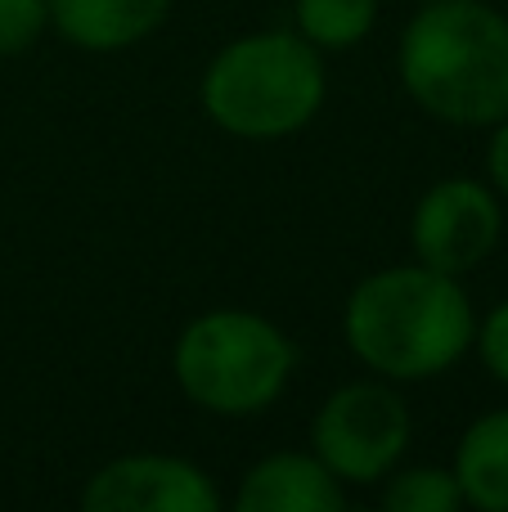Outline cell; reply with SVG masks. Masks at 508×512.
Returning <instances> with one entry per match:
<instances>
[{"label": "cell", "mask_w": 508, "mask_h": 512, "mask_svg": "<svg viewBox=\"0 0 508 512\" xmlns=\"http://www.w3.org/2000/svg\"><path fill=\"white\" fill-rule=\"evenodd\" d=\"M473 342H477V351H482V364L491 369V378L508 387V301H500V306L477 324Z\"/></svg>", "instance_id": "5bb4252c"}, {"label": "cell", "mask_w": 508, "mask_h": 512, "mask_svg": "<svg viewBox=\"0 0 508 512\" xmlns=\"http://www.w3.org/2000/svg\"><path fill=\"white\" fill-rule=\"evenodd\" d=\"M50 23L77 50L113 54L144 41L167 18L171 0H45Z\"/></svg>", "instance_id": "9c48e42d"}, {"label": "cell", "mask_w": 508, "mask_h": 512, "mask_svg": "<svg viewBox=\"0 0 508 512\" xmlns=\"http://www.w3.org/2000/svg\"><path fill=\"white\" fill-rule=\"evenodd\" d=\"M401 86L446 126L508 117V18L486 0H428L401 36Z\"/></svg>", "instance_id": "7a4b0ae2"}, {"label": "cell", "mask_w": 508, "mask_h": 512, "mask_svg": "<svg viewBox=\"0 0 508 512\" xmlns=\"http://www.w3.org/2000/svg\"><path fill=\"white\" fill-rule=\"evenodd\" d=\"M45 27H50V5L45 0H0V59L32 50Z\"/></svg>", "instance_id": "4fadbf2b"}, {"label": "cell", "mask_w": 508, "mask_h": 512, "mask_svg": "<svg viewBox=\"0 0 508 512\" xmlns=\"http://www.w3.org/2000/svg\"><path fill=\"white\" fill-rule=\"evenodd\" d=\"M504 230L500 198L477 180H441L419 198L410 221V243L423 265L441 274H468L495 252Z\"/></svg>", "instance_id": "8992f818"}, {"label": "cell", "mask_w": 508, "mask_h": 512, "mask_svg": "<svg viewBox=\"0 0 508 512\" xmlns=\"http://www.w3.org/2000/svg\"><path fill=\"white\" fill-rule=\"evenodd\" d=\"M455 481L464 504L508 512V409L482 414L455 450Z\"/></svg>", "instance_id": "30bf717a"}, {"label": "cell", "mask_w": 508, "mask_h": 512, "mask_svg": "<svg viewBox=\"0 0 508 512\" xmlns=\"http://www.w3.org/2000/svg\"><path fill=\"white\" fill-rule=\"evenodd\" d=\"M324 59L302 32H252L203 72V108L239 140H284L324 104Z\"/></svg>", "instance_id": "3957f363"}, {"label": "cell", "mask_w": 508, "mask_h": 512, "mask_svg": "<svg viewBox=\"0 0 508 512\" xmlns=\"http://www.w3.org/2000/svg\"><path fill=\"white\" fill-rule=\"evenodd\" d=\"M486 171H491L495 194L508 198V117H504V122H495L491 149H486Z\"/></svg>", "instance_id": "9a60e30c"}, {"label": "cell", "mask_w": 508, "mask_h": 512, "mask_svg": "<svg viewBox=\"0 0 508 512\" xmlns=\"http://www.w3.org/2000/svg\"><path fill=\"white\" fill-rule=\"evenodd\" d=\"M216 486L203 468L171 454H126L86 481V512H212Z\"/></svg>", "instance_id": "52a82bcc"}, {"label": "cell", "mask_w": 508, "mask_h": 512, "mask_svg": "<svg viewBox=\"0 0 508 512\" xmlns=\"http://www.w3.org/2000/svg\"><path fill=\"white\" fill-rule=\"evenodd\" d=\"M347 346L387 382H423L455 369L477 337V315L455 274L392 265L356 283L342 315Z\"/></svg>", "instance_id": "6da1fadb"}, {"label": "cell", "mask_w": 508, "mask_h": 512, "mask_svg": "<svg viewBox=\"0 0 508 512\" xmlns=\"http://www.w3.org/2000/svg\"><path fill=\"white\" fill-rule=\"evenodd\" d=\"M378 23V0H297V32L315 50H351Z\"/></svg>", "instance_id": "8fae6325"}, {"label": "cell", "mask_w": 508, "mask_h": 512, "mask_svg": "<svg viewBox=\"0 0 508 512\" xmlns=\"http://www.w3.org/2000/svg\"><path fill=\"white\" fill-rule=\"evenodd\" d=\"M464 504L455 472L446 468H405L387 472L383 508L387 512H455Z\"/></svg>", "instance_id": "7c38bea8"}, {"label": "cell", "mask_w": 508, "mask_h": 512, "mask_svg": "<svg viewBox=\"0 0 508 512\" xmlns=\"http://www.w3.org/2000/svg\"><path fill=\"white\" fill-rule=\"evenodd\" d=\"M297 364V346L284 328L252 310H212L185 324L171 369L198 409L221 418H248L284 396Z\"/></svg>", "instance_id": "277c9868"}, {"label": "cell", "mask_w": 508, "mask_h": 512, "mask_svg": "<svg viewBox=\"0 0 508 512\" xmlns=\"http://www.w3.org/2000/svg\"><path fill=\"white\" fill-rule=\"evenodd\" d=\"M239 512H342L347 508V490L342 481L324 468L315 454H270L257 468H248L239 495Z\"/></svg>", "instance_id": "ba28073f"}, {"label": "cell", "mask_w": 508, "mask_h": 512, "mask_svg": "<svg viewBox=\"0 0 508 512\" xmlns=\"http://www.w3.org/2000/svg\"><path fill=\"white\" fill-rule=\"evenodd\" d=\"M410 450V409L383 382H347L311 418V454L342 481H383Z\"/></svg>", "instance_id": "5b68a950"}]
</instances>
